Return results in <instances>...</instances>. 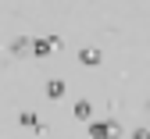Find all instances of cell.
Wrapping results in <instances>:
<instances>
[{"label":"cell","mask_w":150,"mask_h":139,"mask_svg":"<svg viewBox=\"0 0 150 139\" xmlns=\"http://www.w3.org/2000/svg\"><path fill=\"white\" fill-rule=\"evenodd\" d=\"M89 114H93L89 104H75V118H89Z\"/></svg>","instance_id":"6"},{"label":"cell","mask_w":150,"mask_h":139,"mask_svg":"<svg viewBox=\"0 0 150 139\" xmlns=\"http://www.w3.org/2000/svg\"><path fill=\"white\" fill-rule=\"evenodd\" d=\"M132 139H150V132H146V128H136V132H132Z\"/></svg>","instance_id":"7"},{"label":"cell","mask_w":150,"mask_h":139,"mask_svg":"<svg viewBox=\"0 0 150 139\" xmlns=\"http://www.w3.org/2000/svg\"><path fill=\"white\" fill-rule=\"evenodd\" d=\"M29 50V39H14V43H11V54H25Z\"/></svg>","instance_id":"5"},{"label":"cell","mask_w":150,"mask_h":139,"mask_svg":"<svg viewBox=\"0 0 150 139\" xmlns=\"http://www.w3.org/2000/svg\"><path fill=\"white\" fill-rule=\"evenodd\" d=\"M57 47H61L57 36H50V39H36V43H32V54H36V57H47V54H54Z\"/></svg>","instance_id":"2"},{"label":"cell","mask_w":150,"mask_h":139,"mask_svg":"<svg viewBox=\"0 0 150 139\" xmlns=\"http://www.w3.org/2000/svg\"><path fill=\"white\" fill-rule=\"evenodd\" d=\"M47 93L54 96V100H57V96H64V82H57V78H54V82L47 86Z\"/></svg>","instance_id":"4"},{"label":"cell","mask_w":150,"mask_h":139,"mask_svg":"<svg viewBox=\"0 0 150 139\" xmlns=\"http://www.w3.org/2000/svg\"><path fill=\"white\" fill-rule=\"evenodd\" d=\"M100 57H104V54H100V50H93V47L79 50V61H82V64H100Z\"/></svg>","instance_id":"3"},{"label":"cell","mask_w":150,"mask_h":139,"mask_svg":"<svg viewBox=\"0 0 150 139\" xmlns=\"http://www.w3.org/2000/svg\"><path fill=\"white\" fill-rule=\"evenodd\" d=\"M89 135H93V139H118L122 128H118L115 121H93V125H89Z\"/></svg>","instance_id":"1"}]
</instances>
